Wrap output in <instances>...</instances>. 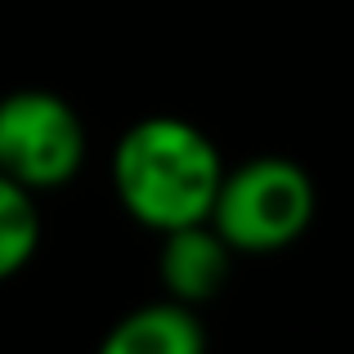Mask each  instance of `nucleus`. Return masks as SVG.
Instances as JSON below:
<instances>
[{"label":"nucleus","instance_id":"2","mask_svg":"<svg viewBox=\"0 0 354 354\" xmlns=\"http://www.w3.org/2000/svg\"><path fill=\"white\" fill-rule=\"evenodd\" d=\"M319 211L310 171L292 157H251L220 175L211 202V229L234 247V256H274L305 238Z\"/></svg>","mask_w":354,"mask_h":354},{"label":"nucleus","instance_id":"6","mask_svg":"<svg viewBox=\"0 0 354 354\" xmlns=\"http://www.w3.org/2000/svg\"><path fill=\"white\" fill-rule=\"evenodd\" d=\"M41 247V211L36 193L0 171V283L23 274Z\"/></svg>","mask_w":354,"mask_h":354},{"label":"nucleus","instance_id":"1","mask_svg":"<svg viewBox=\"0 0 354 354\" xmlns=\"http://www.w3.org/2000/svg\"><path fill=\"white\" fill-rule=\"evenodd\" d=\"M225 157L184 117H144L113 148V189L135 225L171 234L211 216Z\"/></svg>","mask_w":354,"mask_h":354},{"label":"nucleus","instance_id":"4","mask_svg":"<svg viewBox=\"0 0 354 354\" xmlns=\"http://www.w3.org/2000/svg\"><path fill=\"white\" fill-rule=\"evenodd\" d=\"M229 274H234V247L211 229V220L202 225H184L162 234V251H157V278L162 292L180 305H207L211 296L225 292Z\"/></svg>","mask_w":354,"mask_h":354},{"label":"nucleus","instance_id":"3","mask_svg":"<svg viewBox=\"0 0 354 354\" xmlns=\"http://www.w3.org/2000/svg\"><path fill=\"white\" fill-rule=\"evenodd\" d=\"M86 166V126L54 90H14L0 99V171L45 193L77 180Z\"/></svg>","mask_w":354,"mask_h":354},{"label":"nucleus","instance_id":"5","mask_svg":"<svg viewBox=\"0 0 354 354\" xmlns=\"http://www.w3.org/2000/svg\"><path fill=\"white\" fill-rule=\"evenodd\" d=\"M95 354H207V332L189 305L166 296L121 314Z\"/></svg>","mask_w":354,"mask_h":354}]
</instances>
